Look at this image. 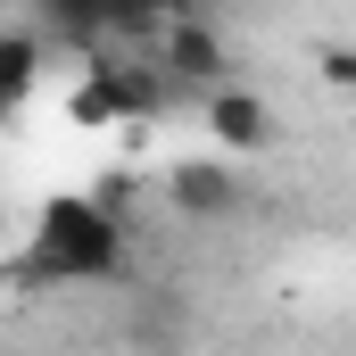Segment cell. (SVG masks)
<instances>
[{
  "label": "cell",
  "mask_w": 356,
  "mask_h": 356,
  "mask_svg": "<svg viewBox=\"0 0 356 356\" xmlns=\"http://www.w3.org/2000/svg\"><path fill=\"white\" fill-rule=\"evenodd\" d=\"M166 199H175L182 224H232L249 207V191H241V175L224 158H182L175 175H166Z\"/></svg>",
  "instance_id": "4"
},
{
  "label": "cell",
  "mask_w": 356,
  "mask_h": 356,
  "mask_svg": "<svg viewBox=\"0 0 356 356\" xmlns=\"http://www.w3.org/2000/svg\"><path fill=\"white\" fill-rule=\"evenodd\" d=\"M8 116H17V108H8V99H0V124H8Z\"/></svg>",
  "instance_id": "7"
},
{
  "label": "cell",
  "mask_w": 356,
  "mask_h": 356,
  "mask_svg": "<svg viewBox=\"0 0 356 356\" xmlns=\"http://www.w3.org/2000/svg\"><path fill=\"white\" fill-rule=\"evenodd\" d=\"M124 273H133V241L99 191H58L33 207V232L17 249L25 290H116Z\"/></svg>",
  "instance_id": "1"
},
{
  "label": "cell",
  "mask_w": 356,
  "mask_h": 356,
  "mask_svg": "<svg viewBox=\"0 0 356 356\" xmlns=\"http://www.w3.org/2000/svg\"><path fill=\"white\" fill-rule=\"evenodd\" d=\"M149 58H158V75L175 91H199V99L232 83V50H224V33H216L207 17H166V33H158Z\"/></svg>",
  "instance_id": "2"
},
{
  "label": "cell",
  "mask_w": 356,
  "mask_h": 356,
  "mask_svg": "<svg viewBox=\"0 0 356 356\" xmlns=\"http://www.w3.org/2000/svg\"><path fill=\"white\" fill-rule=\"evenodd\" d=\"M323 75H332V83H348V91H356V50H323Z\"/></svg>",
  "instance_id": "6"
},
{
  "label": "cell",
  "mask_w": 356,
  "mask_h": 356,
  "mask_svg": "<svg viewBox=\"0 0 356 356\" xmlns=\"http://www.w3.org/2000/svg\"><path fill=\"white\" fill-rule=\"evenodd\" d=\"M42 67H50V42L33 33V17L25 25H0V99L8 108H25V91L42 83Z\"/></svg>",
  "instance_id": "5"
},
{
  "label": "cell",
  "mask_w": 356,
  "mask_h": 356,
  "mask_svg": "<svg viewBox=\"0 0 356 356\" xmlns=\"http://www.w3.org/2000/svg\"><path fill=\"white\" fill-rule=\"evenodd\" d=\"M199 133L216 141V158H257V149H273V99L249 83H224L199 99Z\"/></svg>",
  "instance_id": "3"
}]
</instances>
